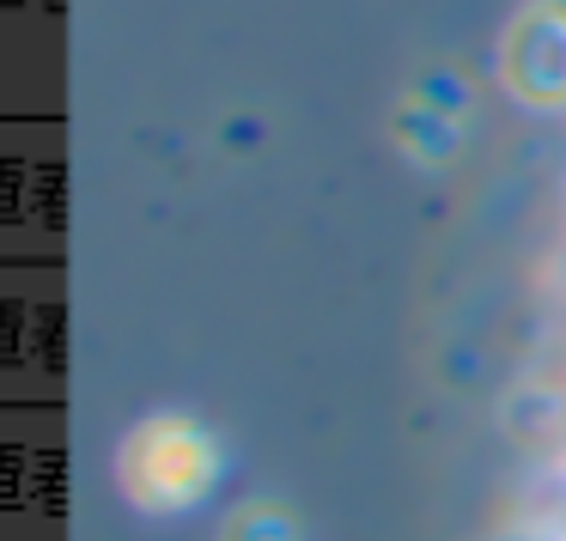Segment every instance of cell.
<instances>
[{"label": "cell", "mask_w": 566, "mask_h": 541, "mask_svg": "<svg viewBox=\"0 0 566 541\" xmlns=\"http://www.w3.org/2000/svg\"><path fill=\"white\" fill-rule=\"evenodd\" d=\"M500 79L517 104H566V0H530L505 25Z\"/></svg>", "instance_id": "obj_2"}, {"label": "cell", "mask_w": 566, "mask_h": 541, "mask_svg": "<svg viewBox=\"0 0 566 541\" xmlns=\"http://www.w3.org/2000/svg\"><path fill=\"white\" fill-rule=\"evenodd\" d=\"M116 475H123V492L140 511H177L213 480V444L196 420L159 414L123 438Z\"/></svg>", "instance_id": "obj_1"}, {"label": "cell", "mask_w": 566, "mask_h": 541, "mask_svg": "<svg viewBox=\"0 0 566 541\" xmlns=\"http://www.w3.org/2000/svg\"><path fill=\"white\" fill-rule=\"evenodd\" d=\"M226 541H293V523H286L274 505H250L226 523Z\"/></svg>", "instance_id": "obj_4"}, {"label": "cell", "mask_w": 566, "mask_h": 541, "mask_svg": "<svg viewBox=\"0 0 566 541\" xmlns=\"http://www.w3.org/2000/svg\"><path fill=\"white\" fill-rule=\"evenodd\" d=\"M463 110H469V86L451 67H427L415 86L402 92L390 116V140L408 152L415 165H444L463 140Z\"/></svg>", "instance_id": "obj_3"}]
</instances>
